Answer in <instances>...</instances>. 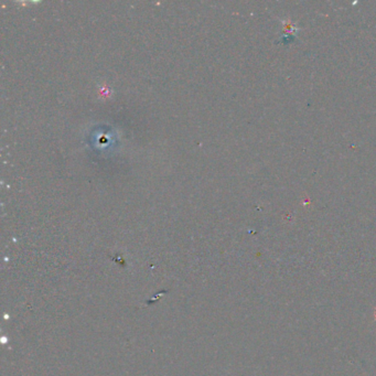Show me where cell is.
<instances>
[{"instance_id":"cell-1","label":"cell","mask_w":376,"mask_h":376,"mask_svg":"<svg viewBox=\"0 0 376 376\" xmlns=\"http://www.w3.org/2000/svg\"><path fill=\"white\" fill-rule=\"evenodd\" d=\"M375 315H376V311H375Z\"/></svg>"}]
</instances>
